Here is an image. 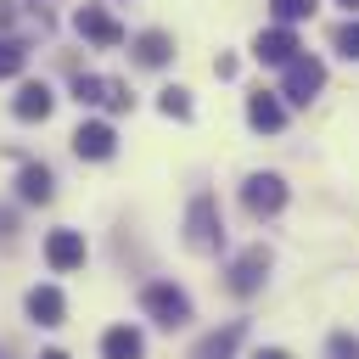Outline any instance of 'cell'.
Wrapping results in <instances>:
<instances>
[{
	"mask_svg": "<svg viewBox=\"0 0 359 359\" xmlns=\"http://www.w3.org/2000/svg\"><path fill=\"white\" fill-rule=\"evenodd\" d=\"M325 359H359V337H348V331H337V337L325 342Z\"/></svg>",
	"mask_w": 359,
	"mask_h": 359,
	"instance_id": "obj_22",
	"label": "cell"
},
{
	"mask_svg": "<svg viewBox=\"0 0 359 359\" xmlns=\"http://www.w3.org/2000/svg\"><path fill=\"white\" fill-rule=\"evenodd\" d=\"M62 314H67V303H62L56 286H34L28 292V320L34 325H62Z\"/></svg>",
	"mask_w": 359,
	"mask_h": 359,
	"instance_id": "obj_14",
	"label": "cell"
},
{
	"mask_svg": "<svg viewBox=\"0 0 359 359\" xmlns=\"http://www.w3.org/2000/svg\"><path fill=\"white\" fill-rule=\"evenodd\" d=\"M252 359H292V353H286V348H258Z\"/></svg>",
	"mask_w": 359,
	"mask_h": 359,
	"instance_id": "obj_23",
	"label": "cell"
},
{
	"mask_svg": "<svg viewBox=\"0 0 359 359\" xmlns=\"http://www.w3.org/2000/svg\"><path fill=\"white\" fill-rule=\"evenodd\" d=\"M314 6H320V0H269V11H275V28H292V22L314 17Z\"/></svg>",
	"mask_w": 359,
	"mask_h": 359,
	"instance_id": "obj_18",
	"label": "cell"
},
{
	"mask_svg": "<svg viewBox=\"0 0 359 359\" xmlns=\"http://www.w3.org/2000/svg\"><path fill=\"white\" fill-rule=\"evenodd\" d=\"M157 107H163L168 118H191V90H180V84H168V90L157 95Z\"/></svg>",
	"mask_w": 359,
	"mask_h": 359,
	"instance_id": "obj_20",
	"label": "cell"
},
{
	"mask_svg": "<svg viewBox=\"0 0 359 359\" xmlns=\"http://www.w3.org/2000/svg\"><path fill=\"white\" fill-rule=\"evenodd\" d=\"M135 56H140V62H146V67H163V62H168V56H174V39H168V34H163V28H146V34H140V39H135Z\"/></svg>",
	"mask_w": 359,
	"mask_h": 359,
	"instance_id": "obj_17",
	"label": "cell"
},
{
	"mask_svg": "<svg viewBox=\"0 0 359 359\" xmlns=\"http://www.w3.org/2000/svg\"><path fill=\"white\" fill-rule=\"evenodd\" d=\"M337 6H348V11H359V0H337Z\"/></svg>",
	"mask_w": 359,
	"mask_h": 359,
	"instance_id": "obj_27",
	"label": "cell"
},
{
	"mask_svg": "<svg viewBox=\"0 0 359 359\" xmlns=\"http://www.w3.org/2000/svg\"><path fill=\"white\" fill-rule=\"evenodd\" d=\"M45 258H50V269H79L84 264V236L79 230H50L45 236Z\"/></svg>",
	"mask_w": 359,
	"mask_h": 359,
	"instance_id": "obj_10",
	"label": "cell"
},
{
	"mask_svg": "<svg viewBox=\"0 0 359 359\" xmlns=\"http://www.w3.org/2000/svg\"><path fill=\"white\" fill-rule=\"evenodd\" d=\"M73 28H79L84 39H95V45H118V39H123V28H118L101 6H79V11H73Z\"/></svg>",
	"mask_w": 359,
	"mask_h": 359,
	"instance_id": "obj_9",
	"label": "cell"
},
{
	"mask_svg": "<svg viewBox=\"0 0 359 359\" xmlns=\"http://www.w3.org/2000/svg\"><path fill=\"white\" fill-rule=\"evenodd\" d=\"M17 196H22V202H50V196H56L50 168H45V163H22V174H17Z\"/></svg>",
	"mask_w": 359,
	"mask_h": 359,
	"instance_id": "obj_13",
	"label": "cell"
},
{
	"mask_svg": "<svg viewBox=\"0 0 359 359\" xmlns=\"http://www.w3.org/2000/svg\"><path fill=\"white\" fill-rule=\"evenodd\" d=\"M264 269H269V252H264V247H247V252L236 258V269H230V292H236V297H252V292L264 286Z\"/></svg>",
	"mask_w": 359,
	"mask_h": 359,
	"instance_id": "obj_8",
	"label": "cell"
},
{
	"mask_svg": "<svg viewBox=\"0 0 359 359\" xmlns=\"http://www.w3.org/2000/svg\"><path fill=\"white\" fill-rule=\"evenodd\" d=\"M185 241H191V252H219V247H224L219 202H213L208 191H196V196H191V208H185Z\"/></svg>",
	"mask_w": 359,
	"mask_h": 359,
	"instance_id": "obj_1",
	"label": "cell"
},
{
	"mask_svg": "<svg viewBox=\"0 0 359 359\" xmlns=\"http://www.w3.org/2000/svg\"><path fill=\"white\" fill-rule=\"evenodd\" d=\"M297 50H303V45H297V34H292V28H264V34L252 39V56H258V62H269V67H286Z\"/></svg>",
	"mask_w": 359,
	"mask_h": 359,
	"instance_id": "obj_7",
	"label": "cell"
},
{
	"mask_svg": "<svg viewBox=\"0 0 359 359\" xmlns=\"http://www.w3.org/2000/svg\"><path fill=\"white\" fill-rule=\"evenodd\" d=\"M50 107H56V95H50V84H22L17 90V101H11V112L22 118V123H34V118H50Z\"/></svg>",
	"mask_w": 359,
	"mask_h": 359,
	"instance_id": "obj_12",
	"label": "cell"
},
{
	"mask_svg": "<svg viewBox=\"0 0 359 359\" xmlns=\"http://www.w3.org/2000/svg\"><path fill=\"white\" fill-rule=\"evenodd\" d=\"M320 84H325V62H320V56H309V50H297V56L286 62V79H280V95H286L292 107H309V101L320 95Z\"/></svg>",
	"mask_w": 359,
	"mask_h": 359,
	"instance_id": "obj_2",
	"label": "cell"
},
{
	"mask_svg": "<svg viewBox=\"0 0 359 359\" xmlns=\"http://www.w3.org/2000/svg\"><path fill=\"white\" fill-rule=\"evenodd\" d=\"M140 353H146V342H140L135 325H112L101 337V359H140Z\"/></svg>",
	"mask_w": 359,
	"mask_h": 359,
	"instance_id": "obj_16",
	"label": "cell"
},
{
	"mask_svg": "<svg viewBox=\"0 0 359 359\" xmlns=\"http://www.w3.org/2000/svg\"><path fill=\"white\" fill-rule=\"evenodd\" d=\"M331 39H337V50H342V56H353V62H359V17H348Z\"/></svg>",
	"mask_w": 359,
	"mask_h": 359,
	"instance_id": "obj_21",
	"label": "cell"
},
{
	"mask_svg": "<svg viewBox=\"0 0 359 359\" xmlns=\"http://www.w3.org/2000/svg\"><path fill=\"white\" fill-rule=\"evenodd\" d=\"M73 151H79V157H90V163H107V157L118 151V135H112V123H101V118H84V123L73 129Z\"/></svg>",
	"mask_w": 359,
	"mask_h": 359,
	"instance_id": "obj_6",
	"label": "cell"
},
{
	"mask_svg": "<svg viewBox=\"0 0 359 359\" xmlns=\"http://www.w3.org/2000/svg\"><path fill=\"white\" fill-rule=\"evenodd\" d=\"M140 309H146V314H151L157 325H168V331L191 320V297H185V292H180L174 280H151V286L140 292Z\"/></svg>",
	"mask_w": 359,
	"mask_h": 359,
	"instance_id": "obj_3",
	"label": "cell"
},
{
	"mask_svg": "<svg viewBox=\"0 0 359 359\" xmlns=\"http://www.w3.org/2000/svg\"><path fill=\"white\" fill-rule=\"evenodd\" d=\"M0 236H11V213L6 208H0Z\"/></svg>",
	"mask_w": 359,
	"mask_h": 359,
	"instance_id": "obj_25",
	"label": "cell"
},
{
	"mask_svg": "<svg viewBox=\"0 0 359 359\" xmlns=\"http://www.w3.org/2000/svg\"><path fill=\"white\" fill-rule=\"evenodd\" d=\"M241 208H247L252 219H275V213L286 208V180H280V174H247Z\"/></svg>",
	"mask_w": 359,
	"mask_h": 359,
	"instance_id": "obj_4",
	"label": "cell"
},
{
	"mask_svg": "<svg viewBox=\"0 0 359 359\" xmlns=\"http://www.w3.org/2000/svg\"><path fill=\"white\" fill-rule=\"evenodd\" d=\"M241 331H247L241 320H230L224 331H208V337L196 342V353H191V359H230V353L241 348Z\"/></svg>",
	"mask_w": 359,
	"mask_h": 359,
	"instance_id": "obj_15",
	"label": "cell"
},
{
	"mask_svg": "<svg viewBox=\"0 0 359 359\" xmlns=\"http://www.w3.org/2000/svg\"><path fill=\"white\" fill-rule=\"evenodd\" d=\"M73 95H79L84 107H112V112L129 107V90H123L118 79H101V73H79V79H73Z\"/></svg>",
	"mask_w": 359,
	"mask_h": 359,
	"instance_id": "obj_5",
	"label": "cell"
},
{
	"mask_svg": "<svg viewBox=\"0 0 359 359\" xmlns=\"http://www.w3.org/2000/svg\"><path fill=\"white\" fill-rule=\"evenodd\" d=\"M34 6H39V11H50V6H56V0H34Z\"/></svg>",
	"mask_w": 359,
	"mask_h": 359,
	"instance_id": "obj_28",
	"label": "cell"
},
{
	"mask_svg": "<svg viewBox=\"0 0 359 359\" xmlns=\"http://www.w3.org/2000/svg\"><path fill=\"white\" fill-rule=\"evenodd\" d=\"M6 22H11V0H0V28H6Z\"/></svg>",
	"mask_w": 359,
	"mask_h": 359,
	"instance_id": "obj_24",
	"label": "cell"
},
{
	"mask_svg": "<svg viewBox=\"0 0 359 359\" xmlns=\"http://www.w3.org/2000/svg\"><path fill=\"white\" fill-rule=\"evenodd\" d=\"M22 62H28V45L0 34V79H17V73H22Z\"/></svg>",
	"mask_w": 359,
	"mask_h": 359,
	"instance_id": "obj_19",
	"label": "cell"
},
{
	"mask_svg": "<svg viewBox=\"0 0 359 359\" xmlns=\"http://www.w3.org/2000/svg\"><path fill=\"white\" fill-rule=\"evenodd\" d=\"M247 123H252V129H264V135H275V129L286 123V107H280V95H269V90H252V95H247Z\"/></svg>",
	"mask_w": 359,
	"mask_h": 359,
	"instance_id": "obj_11",
	"label": "cell"
},
{
	"mask_svg": "<svg viewBox=\"0 0 359 359\" xmlns=\"http://www.w3.org/2000/svg\"><path fill=\"white\" fill-rule=\"evenodd\" d=\"M39 359H67V353H62V348H50V353H39Z\"/></svg>",
	"mask_w": 359,
	"mask_h": 359,
	"instance_id": "obj_26",
	"label": "cell"
}]
</instances>
